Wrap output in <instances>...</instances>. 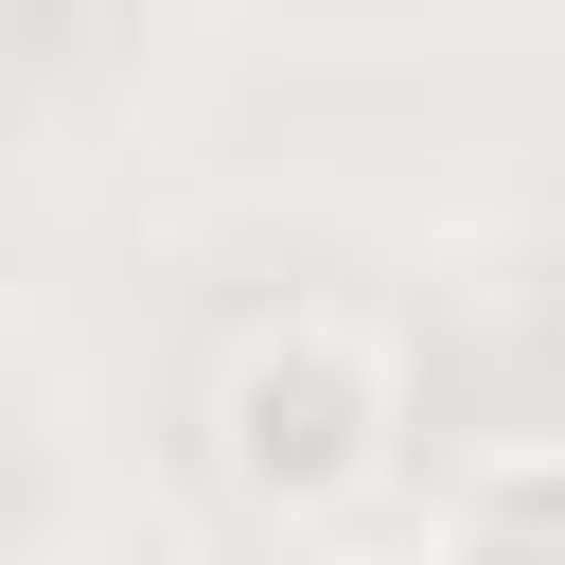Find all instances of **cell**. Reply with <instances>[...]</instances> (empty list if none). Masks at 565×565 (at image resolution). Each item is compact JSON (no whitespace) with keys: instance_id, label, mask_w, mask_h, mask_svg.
Segmentation results:
<instances>
[{"instance_id":"cell-1","label":"cell","mask_w":565,"mask_h":565,"mask_svg":"<svg viewBox=\"0 0 565 565\" xmlns=\"http://www.w3.org/2000/svg\"><path fill=\"white\" fill-rule=\"evenodd\" d=\"M388 424H406V388H388V353H371L353 318H282V335H247L230 388H212V459H230V494L282 512V530L353 512V494L388 477Z\"/></svg>"},{"instance_id":"cell-2","label":"cell","mask_w":565,"mask_h":565,"mask_svg":"<svg viewBox=\"0 0 565 565\" xmlns=\"http://www.w3.org/2000/svg\"><path fill=\"white\" fill-rule=\"evenodd\" d=\"M441 530H459V547H565V441H512V459H477V477L441 494Z\"/></svg>"}]
</instances>
